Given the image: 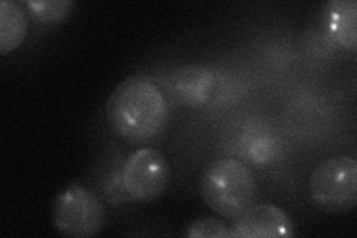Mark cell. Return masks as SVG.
<instances>
[{
    "label": "cell",
    "instance_id": "cell-1",
    "mask_svg": "<svg viewBox=\"0 0 357 238\" xmlns=\"http://www.w3.org/2000/svg\"><path fill=\"white\" fill-rule=\"evenodd\" d=\"M106 115L119 137L143 143L158 135L169 118V106L160 87L144 76H131L112 91Z\"/></svg>",
    "mask_w": 357,
    "mask_h": 238
},
{
    "label": "cell",
    "instance_id": "cell-2",
    "mask_svg": "<svg viewBox=\"0 0 357 238\" xmlns=\"http://www.w3.org/2000/svg\"><path fill=\"white\" fill-rule=\"evenodd\" d=\"M199 192L210 210L234 221L255 206L258 184L243 163L222 158L206 168L199 180Z\"/></svg>",
    "mask_w": 357,
    "mask_h": 238
},
{
    "label": "cell",
    "instance_id": "cell-3",
    "mask_svg": "<svg viewBox=\"0 0 357 238\" xmlns=\"http://www.w3.org/2000/svg\"><path fill=\"white\" fill-rule=\"evenodd\" d=\"M310 194L316 206L328 213H345L357 204V160L338 155L320 163L310 179Z\"/></svg>",
    "mask_w": 357,
    "mask_h": 238
},
{
    "label": "cell",
    "instance_id": "cell-4",
    "mask_svg": "<svg viewBox=\"0 0 357 238\" xmlns=\"http://www.w3.org/2000/svg\"><path fill=\"white\" fill-rule=\"evenodd\" d=\"M52 219L59 234L89 238L105 228L106 210L93 191L79 184H70L55 198Z\"/></svg>",
    "mask_w": 357,
    "mask_h": 238
},
{
    "label": "cell",
    "instance_id": "cell-5",
    "mask_svg": "<svg viewBox=\"0 0 357 238\" xmlns=\"http://www.w3.org/2000/svg\"><path fill=\"white\" fill-rule=\"evenodd\" d=\"M121 182L132 200L142 202L153 201L169 188V161L155 147H142L132 152L122 165Z\"/></svg>",
    "mask_w": 357,
    "mask_h": 238
},
{
    "label": "cell",
    "instance_id": "cell-6",
    "mask_svg": "<svg viewBox=\"0 0 357 238\" xmlns=\"http://www.w3.org/2000/svg\"><path fill=\"white\" fill-rule=\"evenodd\" d=\"M234 221L232 238H289L295 234L289 214L273 204H255Z\"/></svg>",
    "mask_w": 357,
    "mask_h": 238
},
{
    "label": "cell",
    "instance_id": "cell-7",
    "mask_svg": "<svg viewBox=\"0 0 357 238\" xmlns=\"http://www.w3.org/2000/svg\"><path fill=\"white\" fill-rule=\"evenodd\" d=\"M215 75L203 66H185L172 76L174 96L188 106H201L210 98L215 88Z\"/></svg>",
    "mask_w": 357,
    "mask_h": 238
},
{
    "label": "cell",
    "instance_id": "cell-8",
    "mask_svg": "<svg viewBox=\"0 0 357 238\" xmlns=\"http://www.w3.org/2000/svg\"><path fill=\"white\" fill-rule=\"evenodd\" d=\"M331 36L341 47L356 51L357 47V3L354 0H332L323 10Z\"/></svg>",
    "mask_w": 357,
    "mask_h": 238
},
{
    "label": "cell",
    "instance_id": "cell-9",
    "mask_svg": "<svg viewBox=\"0 0 357 238\" xmlns=\"http://www.w3.org/2000/svg\"><path fill=\"white\" fill-rule=\"evenodd\" d=\"M27 15L20 3L3 0L0 3V54L15 51L27 36Z\"/></svg>",
    "mask_w": 357,
    "mask_h": 238
},
{
    "label": "cell",
    "instance_id": "cell-10",
    "mask_svg": "<svg viewBox=\"0 0 357 238\" xmlns=\"http://www.w3.org/2000/svg\"><path fill=\"white\" fill-rule=\"evenodd\" d=\"M73 2L67 0H30L24 6L33 20L40 22H59L72 13Z\"/></svg>",
    "mask_w": 357,
    "mask_h": 238
},
{
    "label": "cell",
    "instance_id": "cell-11",
    "mask_svg": "<svg viewBox=\"0 0 357 238\" xmlns=\"http://www.w3.org/2000/svg\"><path fill=\"white\" fill-rule=\"evenodd\" d=\"M188 237L191 238H232L231 228L215 218H201L189 225Z\"/></svg>",
    "mask_w": 357,
    "mask_h": 238
}]
</instances>
